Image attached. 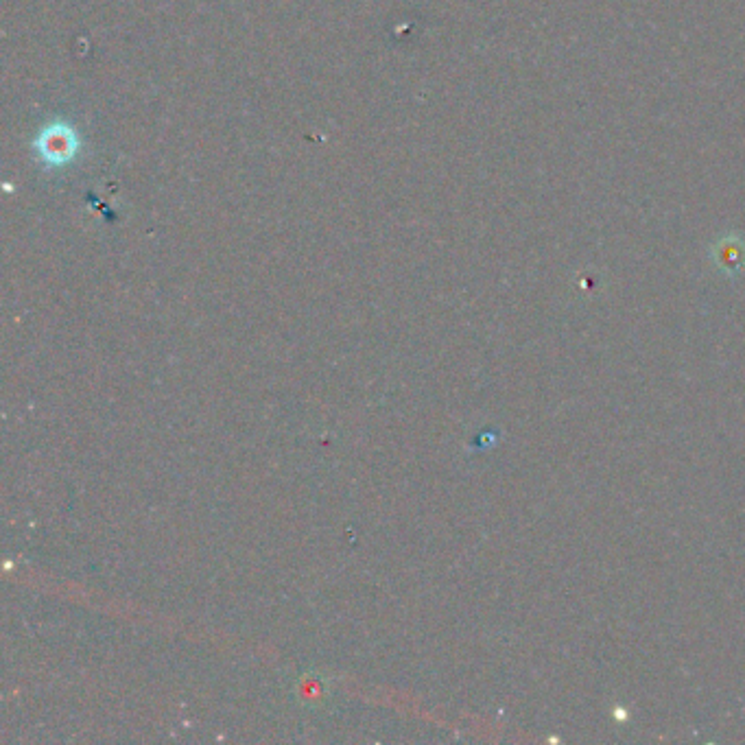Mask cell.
<instances>
[{"mask_svg":"<svg viewBox=\"0 0 745 745\" xmlns=\"http://www.w3.org/2000/svg\"><path fill=\"white\" fill-rule=\"evenodd\" d=\"M715 263L730 276L739 274L745 269V245L737 239H724L715 247Z\"/></svg>","mask_w":745,"mask_h":745,"instance_id":"obj_1","label":"cell"}]
</instances>
